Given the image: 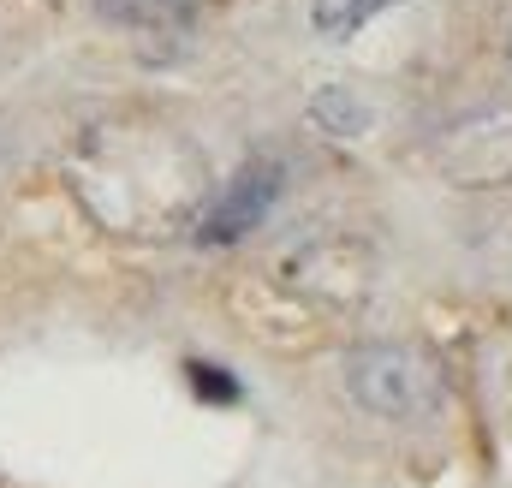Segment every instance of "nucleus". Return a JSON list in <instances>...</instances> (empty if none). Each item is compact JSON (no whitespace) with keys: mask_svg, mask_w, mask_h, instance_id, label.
<instances>
[{"mask_svg":"<svg viewBox=\"0 0 512 488\" xmlns=\"http://www.w3.org/2000/svg\"><path fill=\"white\" fill-rule=\"evenodd\" d=\"M66 179L84 209L126 239H167L179 227H197L209 203V167L197 143L161 120L90 125Z\"/></svg>","mask_w":512,"mask_h":488,"instance_id":"1","label":"nucleus"},{"mask_svg":"<svg viewBox=\"0 0 512 488\" xmlns=\"http://www.w3.org/2000/svg\"><path fill=\"white\" fill-rule=\"evenodd\" d=\"M280 197V167L274 161H245L197 215V244H239L262 227V215Z\"/></svg>","mask_w":512,"mask_h":488,"instance_id":"3","label":"nucleus"},{"mask_svg":"<svg viewBox=\"0 0 512 488\" xmlns=\"http://www.w3.org/2000/svg\"><path fill=\"white\" fill-rule=\"evenodd\" d=\"M441 173L465 185L512 179V108H489L471 120H453L441 137Z\"/></svg>","mask_w":512,"mask_h":488,"instance_id":"4","label":"nucleus"},{"mask_svg":"<svg viewBox=\"0 0 512 488\" xmlns=\"http://www.w3.org/2000/svg\"><path fill=\"white\" fill-rule=\"evenodd\" d=\"M346 102H352L346 90H322L310 102V120L322 125V131H334V137H358L364 131V108H346Z\"/></svg>","mask_w":512,"mask_h":488,"instance_id":"6","label":"nucleus"},{"mask_svg":"<svg viewBox=\"0 0 512 488\" xmlns=\"http://www.w3.org/2000/svg\"><path fill=\"white\" fill-rule=\"evenodd\" d=\"M346 387L376 417H429L441 405V369L411 346H358L346 364Z\"/></svg>","mask_w":512,"mask_h":488,"instance_id":"2","label":"nucleus"},{"mask_svg":"<svg viewBox=\"0 0 512 488\" xmlns=\"http://www.w3.org/2000/svg\"><path fill=\"white\" fill-rule=\"evenodd\" d=\"M501 54H507V66H512V0H507V12H501Z\"/></svg>","mask_w":512,"mask_h":488,"instance_id":"8","label":"nucleus"},{"mask_svg":"<svg viewBox=\"0 0 512 488\" xmlns=\"http://www.w3.org/2000/svg\"><path fill=\"white\" fill-rule=\"evenodd\" d=\"M191 387H197L203 399H221V405L239 399V381H233L227 369H209V364H191Z\"/></svg>","mask_w":512,"mask_h":488,"instance_id":"7","label":"nucleus"},{"mask_svg":"<svg viewBox=\"0 0 512 488\" xmlns=\"http://www.w3.org/2000/svg\"><path fill=\"white\" fill-rule=\"evenodd\" d=\"M387 6H399V0H316V30L334 36V42H346V36H358L370 18H382Z\"/></svg>","mask_w":512,"mask_h":488,"instance_id":"5","label":"nucleus"}]
</instances>
